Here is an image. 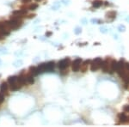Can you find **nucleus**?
I'll list each match as a JSON object with an SVG mask.
<instances>
[{
  "label": "nucleus",
  "instance_id": "f257e3e1",
  "mask_svg": "<svg viewBox=\"0 0 129 127\" xmlns=\"http://www.w3.org/2000/svg\"><path fill=\"white\" fill-rule=\"evenodd\" d=\"M102 59L101 58H97L94 60H92L90 63V70L91 71H97L99 69H101V65H102Z\"/></svg>",
  "mask_w": 129,
  "mask_h": 127
},
{
  "label": "nucleus",
  "instance_id": "f03ea898",
  "mask_svg": "<svg viewBox=\"0 0 129 127\" xmlns=\"http://www.w3.org/2000/svg\"><path fill=\"white\" fill-rule=\"evenodd\" d=\"M83 60L80 58H77L74 61H72V69L73 70V72H78L80 70V67H81V64H82Z\"/></svg>",
  "mask_w": 129,
  "mask_h": 127
},
{
  "label": "nucleus",
  "instance_id": "7ed1b4c3",
  "mask_svg": "<svg viewBox=\"0 0 129 127\" xmlns=\"http://www.w3.org/2000/svg\"><path fill=\"white\" fill-rule=\"evenodd\" d=\"M71 64V60H70L69 58H64V59L60 60V62L58 63V67L60 70H65L68 68V66Z\"/></svg>",
  "mask_w": 129,
  "mask_h": 127
},
{
  "label": "nucleus",
  "instance_id": "20e7f679",
  "mask_svg": "<svg viewBox=\"0 0 129 127\" xmlns=\"http://www.w3.org/2000/svg\"><path fill=\"white\" fill-rule=\"evenodd\" d=\"M101 69L104 73H111V68H110V62L109 59L102 60V65H101Z\"/></svg>",
  "mask_w": 129,
  "mask_h": 127
},
{
  "label": "nucleus",
  "instance_id": "39448f33",
  "mask_svg": "<svg viewBox=\"0 0 129 127\" xmlns=\"http://www.w3.org/2000/svg\"><path fill=\"white\" fill-rule=\"evenodd\" d=\"M12 15H17V16H19V17H21V18L26 17V15H28V10L21 8L20 10H15V11H13V12H12Z\"/></svg>",
  "mask_w": 129,
  "mask_h": 127
},
{
  "label": "nucleus",
  "instance_id": "423d86ee",
  "mask_svg": "<svg viewBox=\"0 0 129 127\" xmlns=\"http://www.w3.org/2000/svg\"><path fill=\"white\" fill-rule=\"evenodd\" d=\"M118 119L120 120V123H122V124L129 122V117L125 112H121L118 115Z\"/></svg>",
  "mask_w": 129,
  "mask_h": 127
},
{
  "label": "nucleus",
  "instance_id": "0eeeda50",
  "mask_svg": "<svg viewBox=\"0 0 129 127\" xmlns=\"http://www.w3.org/2000/svg\"><path fill=\"white\" fill-rule=\"evenodd\" d=\"M17 82L21 86H24V85L27 84V80H26V75H23V74H21L17 77Z\"/></svg>",
  "mask_w": 129,
  "mask_h": 127
},
{
  "label": "nucleus",
  "instance_id": "6e6552de",
  "mask_svg": "<svg viewBox=\"0 0 129 127\" xmlns=\"http://www.w3.org/2000/svg\"><path fill=\"white\" fill-rule=\"evenodd\" d=\"M38 7H39V5H38L37 4H35V3H31L30 4L26 5L25 7L22 6L21 8H22V9H27L28 10H31V11H34V10H37Z\"/></svg>",
  "mask_w": 129,
  "mask_h": 127
},
{
  "label": "nucleus",
  "instance_id": "1a4fd4ad",
  "mask_svg": "<svg viewBox=\"0 0 129 127\" xmlns=\"http://www.w3.org/2000/svg\"><path fill=\"white\" fill-rule=\"evenodd\" d=\"M8 89H9V85H8V82H2L0 84V92L4 93V94H7Z\"/></svg>",
  "mask_w": 129,
  "mask_h": 127
},
{
  "label": "nucleus",
  "instance_id": "9d476101",
  "mask_svg": "<svg viewBox=\"0 0 129 127\" xmlns=\"http://www.w3.org/2000/svg\"><path fill=\"white\" fill-rule=\"evenodd\" d=\"M55 67V63L53 61H49L47 63V72H52L53 71Z\"/></svg>",
  "mask_w": 129,
  "mask_h": 127
},
{
  "label": "nucleus",
  "instance_id": "9b49d317",
  "mask_svg": "<svg viewBox=\"0 0 129 127\" xmlns=\"http://www.w3.org/2000/svg\"><path fill=\"white\" fill-rule=\"evenodd\" d=\"M37 69H38V71H39V74L47 72V63H42V64H40V65H38Z\"/></svg>",
  "mask_w": 129,
  "mask_h": 127
},
{
  "label": "nucleus",
  "instance_id": "f8f14e48",
  "mask_svg": "<svg viewBox=\"0 0 129 127\" xmlns=\"http://www.w3.org/2000/svg\"><path fill=\"white\" fill-rule=\"evenodd\" d=\"M35 76L32 75L31 73H28V75H26V80H27L28 84H34L35 83Z\"/></svg>",
  "mask_w": 129,
  "mask_h": 127
},
{
  "label": "nucleus",
  "instance_id": "ddd939ff",
  "mask_svg": "<svg viewBox=\"0 0 129 127\" xmlns=\"http://www.w3.org/2000/svg\"><path fill=\"white\" fill-rule=\"evenodd\" d=\"M10 90H11V91H17V90H19L21 88H22V86L16 82H14V83L10 84Z\"/></svg>",
  "mask_w": 129,
  "mask_h": 127
},
{
  "label": "nucleus",
  "instance_id": "4468645a",
  "mask_svg": "<svg viewBox=\"0 0 129 127\" xmlns=\"http://www.w3.org/2000/svg\"><path fill=\"white\" fill-rule=\"evenodd\" d=\"M89 63H90L89 60H85V61L82 62V64H81V67H80V70H81L82 72H85V71H86L88 65H89Z\"/></svg>",
  "mask_w": 129,
  "mask_h": 127
},
{
  "label": "nucleus",
  "instance_id": "2eb2a0df",
  "mask_svg": "<svg viewBox=\"0 0 129 127\" xmlns=\"http://www.w3.org/2000/svg\"><path fill=\"white\" fill-rule=\"evenodd\" d=\"M60 7H61V3L59 2V1H56V2L53 3V4L52 5V7H51V10L56 11V10H60Z\"/></svg>",
  "mask_w": 129,
  "mask_h": 127
},
{
  "label": "nucleus",
  "instance_id": "dca6fc26",
  "mask_svg": "<svg viewBox=\"0 0 129 127\" xmlns=\"http://www.w3.org/2000/svg\"><path fill=\"white\" fill-rule=\"evenodd\" d=\"M110 68H111V73H113L114 71H116L117 61H115V60H111V62H110Z\"/></svg>",
  "mask_w": 129,
  "mask_h": 127
},
{
  "label": "nucleus",
  "instance_id": "f3484780",
  "mask_svg": "<svg viewBox=\"0 0 129 127\" xmlns=\"http://www.w3.org/2000/svg\"><path fill=\"white\" fill-rule=\"evenodd\" d=\"M29 73H31V74L34 75L35 77L39 75V71H38L37 67H35V66H31V67L29 68Z\"/></svg>",
  "mask_w": 129,
  "mask_h": 127
},
{
  "label": "nucleus",
  "instance_id": "a211bd4d",
  "mask_svg": "<svg viewBox=\"0 0 129 127\" xmlns=\"http://www.w3.org/2000/svg\"><path fill=\"white\" fill-rule=\"evenodd\" d=\"M16 82H17V76H10V77H8V83L9 84H11V83Z\"/></svg>",
  "mask_w": 129,
  "mask_h": 127
},
{
  "label": "nucleus",
  "instance_id": "6ab92c4d",
  "mask_svg": "<svg viewBox=\"0 0 129 127\" xmlns=\"http://www.w3.org/2000/svg\"><path fill=\"white\" fill-rule=\"evenodd\" d=\"M106 16H107L108 18H109V19H111V20H114V18L116 17V12L115 11H109V12H108L107 14H106Z\"/></svg>",
  "mask_w": 129,
  "mask_h": 127
},
{
  "label": "nucleus",
  "instance_id": "aec40b11",
  "mask_svg": "<svg viewBox=\"0 0 129 127\" xmlns=\"http://www.w3.org/2000/svg\"><path fill=\"white\" fill-rule=\"evenodd\" d=\"M102 4H103V3L101 0H95L92 3V6L94 8H100Z\"/></svg>",
  "mask_w": 129,
  "mask_h": 127
},
{
  "label": "nucleus",
  "instance_id": "412c9836",
  "mask_svg": "<svg viewBox=\"0 0 129 127\" xmlns=\"http://www.w3.org/2000/svg\"><path fill=\"white\" fill-rule=\"evenodd\" d=\"M22 65H23V61H22V59H17V60H16V61L13 62V66L16 68L21 67Z\"/></svg>",
  "mask_w": 129,
  "mask_h": 127
},
{
  "label": "nucleus",
  "instance_id": "4be33fe9",
  "mask_svg": "<svg viewBox=\"0 0 129 127\" xmlns=\"http://www.w3.org/2000/svg\"><path fill=\"white\" fill-rule=\"evenodd\" d=\"M99 30L102 34H107V33L109 32V28H108L106 26H102V27H100Z\"/></svg>",
  "mask_w": 129,
  "mask_h": 127
},
{
  "label": "nucleus",
  "instance_id": "5701e85b",
  "mask_svg": "<svg viewBox=\"0 0 129 127\" xmlns=\"http://www.w3.org/2000/svg\"><path fill=\"white\" fill-rule=\"evenodd\" d=\"M81 33H82V27L77 26V27L74 28V34H75V35H80Z\"/></svg>",
  "mask_w": 129,
  "mask_h": 127
},
{
  "label": "nucleus",
  "instance_id": "b1692460",
  "mask_svg": "<svg viewBox=\"0 0 129 127\" xmlns=\"http://www.w3.org/2000/svg\"><path fill=\"white\" fill-rule=\"evenodd\" d=\"M126 29H127V28H126V26L123 25V24H121V25H119L118 26V27H117V30H118L119 32H121V33L125 32Z\"/></svg>",
  "mask_w": 129,
  "mask_h": 127
},
{
  "label": "nucleus",
  "instance_id": "393cba45",
  "mask_svg": "<svg viewBox=\"0 0 129 127\" xmlns=\"http://www.w3.org/2000/svg\"><path fill=\"white\" fill-rule=\"evenodd\" d=\"M90 23H91L92 24H102L103 22H102V21L98 20V19H97V18H93V19L90 20Z\"/></svg>",
  "mask_w": 129,
  "mask_h": 127
},
{
  "label": "nucleus",
  "instance_id": "a878e982",
  "mask_svg": "<svg viewBox=\"0 0 129 127\" xmlns=\"http://www.w3.org/2000/svg\"><path fill=\"white\" fill-rule=\"evenodd\" d=\"M9 52H8V49L5 47H0V55H5L8 54Z\"/></svg>",
  "mask_w": 129,
  "mask_h": 127
},
{
  "label": "nucleus",
  "instance_id": "bb28decb",
  "mask_svg": "<svg viewBox=\"0 0 129 127\" xmlns=\"http://www.w3.org/2000/svg\"><path fill=\"white\" fill-rule=\"evenodd\" d=\"M4 99H5V95L4 93L0 92V104H2L3 102L4 101Z\"/></svg>",
  "mask_w": 129,
  "mask_h": 127
},
{
  "label": "nucleus",
  "instance_id": "cd10ccee",
  "mask_svg": "<svg viewBox=\"0 0 129 127\" xmlns=\"http://www.w3.org/2000/svg\"><path fill=\"white\" fill-rule=\"evenodd\" d=\"M60 3L65 5V6H67V5H69L71 4V0H60Z\"/></svg>",
  "mask_w": 129,
  "mask_h": 127
},
{
  "label": "nucleus",
  "instance_id": "c85d7f7f",
  "mask_svg": "<svg viewBox=\"0 0 129 127\" xmlns=\"http://www.w3.org/2000/svg\"><path fill=\"white\" fill-rule=\"evenodd\" d=\"M80 22H81V23H82L83 25H86L87 23H88V20H87L86 18H82L80 20Z\"/></svg>",
  "mask_w": 129,
  "mask_h": 127
},
{
  "label": "nucleus",
  "instance_id": "c756f323",
  "mask_svg": "<svg viewBox=\"0 0 129 127\" xmlns=\"http://www.w3.org/2000/svg\"><path fill=\"white\" fill-rule=\"evenodd\" d=\"M123 111L126 112H129V105H125L123 107Z\"/></svg>",
  "mask_w": 129,
  "mask_h": 127
},
{
  "label": "nucleus",
  "instance_id": "7c9ffc66",
  "mask_svg": "<svg viewBox=\"0 0 129 127\" xmlns=\"http://www.w3.org/2000/svg\"><path fill=\"white\" fill-rule=\"evenodd\" d=\"M22 2L24 4H29V3L32 2V0H22Z\"/></svg>",
  "mask_w": 129,
  "mask_h": 127
},
{
  "label": "nucleus",
  "instance_id": "2f4dec72",
  "mask_svg": "<svg viewBox=\"0 0 129 127\" xmlns=\"http://www.w3.org/2000/svg\"><path fill=\"white\" fill-rule=\"evenodd\" d=\"M35 16V14H33V15H28V19H32V18H34Z\"/></svg>",
  "mask_w": 129,
  "mask_h": 127
},
{
  "label": "nucleus",
  "instance_id": "473e14b6",
  "mask_svg": "<svg viewBox=\"0 0 129 127\" xmlns=\"http://www.w3.org/2000/svg\"><path fill=\"white\" fill-rule=\"evenodd\" d=\"M51 35H52V33L51 32H48L46 34V36H47V37H49V36H51Z\"/></svg>",
  "mask_w": 129,
  "mask_h": 127
},
{
  "label": "nucleus",
  "instance_id": "72a5a7b5",
  "mask_svg": "<svg viewBox=\"0 0 129 127\" xmlns=\"http://www.w3.org/2000/svg\"><path fill=\"white\" fill-rule=\"evenodd\" d=\"M114 39H115V40H118L119 39V36L117 35H114Z\"/></svg>",
  "mask_w": 129,
  "mask_h": 127
},
{
  "label": "nucleus",
  "instance_id": "f704fd0d",
  "mask_svg": "<svg viewBox=\"0 0 129 127\" xmlns=\"http://www.w3.org/2000/svg\"><path fill=\"white\" fill-rule=\"evenodd\" d=\"M126 22L129 23V15H127V17H126Z\"/></svg>",
  "mask_w": 129,
  "mask_h": 127
},
{
  "label": "nucleus",
  "instance_id": "c9c22d12",
  "mask_svg": "<svg viewBox=\"0 0 129 127\" xmlns=\"http://www.w3.org/2000/svg\"><path fill=\"white\" fill-rule=\"evenodd\" d=\"M4 36H3V35L0 34V40H4Z\"/></svg>",
  "mask_w": 129,
  "mask_h": 127
},
{
  "label": "nucleus",
  "instance_id": "e433bc0d",
  "mask_svg": "<svg viewBox=\"0 0 129 127\" xmlns=\"http://www.w3.org/2000/svg\"><path fill=\"white\" fill-rule=\"evenodd\" d=\"M2 65H3V61H2V59L0 58V66H2Z\"/></svg>",
  "mask_w": 129,
  "mask_h": 127
},
{
  "label": "nucleus",
  "instance_id": "4c0bfd02",
  "mask_svg": "<svg viewBox=\"0 0 129 127\" xmlns=\"http://www.w3.org/2000/svg\"><path fill=\"white\" fill-rule=\"evenodd\" d=\"M35 1H37V2H40V1H42V0H35Z\"/></svg>",
  "mask_w": 129,
  "mask_h": 127
}]
</instances>
